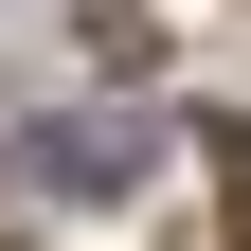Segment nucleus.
Wrapping results in <instances>:
<instances>
[{
	"label": "nucleus",
	"mask_w": 251,
	"mask_h": 251,
	"mask_svg": "<svg viewBox=\"0 0 251 251\" xmlns=\"http://www.w3.org/2000/svg\"><path fill=\"white\" fill-rule=\"evenodd\" d=\"M0 162L36 179V198H144V162H162V126L144 108H36Z\"/></svg>",
	"instance_id": "1"
}]
</instances>
